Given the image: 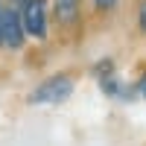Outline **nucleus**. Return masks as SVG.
<instances>
[{"label": "nucleus", "mask_w": 146, "mask_h": 146, "mask_svg": "<svg viewBox=\"0 0 146 146\" xmlns=\"http://www.w3.org/2000/svg\"><path fill=\"white\" fill-rule=\"evenodd\" d=\"M21 23H23V32H29L32 38H44L47 35V3L44 0H29V3H23Z\"/></svg>", "instance_id": "nucleus-2"}, {"label": "nucleus", "mask_w": 146, "mask_h": 146, "mask_svg": "<svg viewBox=\"0 0 146 146\" xmlns=\"http://www.w3.org/2000/svg\"><path fill=\"white\" fill-rule=\"evenodd\" d=\"M96 6H100V9H111L114 0H96Z\"/></svg>", "instance_id": "nucleus-7"}, {"label": "nucleus", "mask_w": 146, "mask_h": 146, "mask_svg": "<svg viewBox=\"0 0 146 146\" xmlns=\"http://www.w3.org/2000/svg\"><path fill=\"white\" fill-rule=\"evenodd\" d=\"M0 41L12 50H18L23 44V23H21V12L6 9L0 12Z\"/></svg>", "instance_id": "nucleus-3"}, {"label": "nucleus", "mask_w": 146, "mask_h": 146, "mask_svg": "<svg viewBox=\"0 0 146 146\" xmlns=\"http://www.w3.org/2000/svg\"><path fill=\"white\" fill-rule=\"evenodd\" d=\"M140 29L146 32V0L140 3Z\"/></svg>", "instance_id": "nucleus-5"}, {"label": "nucleus", "mask_w": 146, "mask_h": 146, "mask_svg": "<svg viewBox=\"0 0 146 146\" xmlns=\"http://www.w3.org/2000/svg\"><path fill=\"white\" fill-rule=\"evenodd\" d=\"M0 44H3V41H0Z\"/></svg>", "instance_id": "nucleus-9"}, {"label": "nucleus", "mask_w": 146, "mask_h": 146, "mask_svg": "<svg viewBox=\"0 0 146 146\" xmlns=\"http://www.w3.org/2000/svg\"><path fill=\"white\" fill-rule=\"evenodd\" d=\"M70 91H73V79L67 73H58V76L47 79L41 88L29 96V102H64L70 96Z\"/></svg>", "instance_id": "nucleus-1"}, {"label": "nucleus", "mask_w": 146, "mask_h": 146, "mask_svg": "<svg viewBox=\"0 0 146 146\" xmlns=\"http://www.w3.org/2000/svg\"><path fill=\"white\" fill-rule=\"evenodd\" d=\"M76 15H79L76 0H56V18H58V23H73Z\"/></svg>", "instance_id": "nucleus-4"}, {"label": "nucleus", "mask_w": 146, "mask_h": 146, "mask_svg": "<svg viewBox=\"0 0 146 146\" xmlns=\"http://www.w3.org/2000/svg\"><path fill=\"white\" fill-rule=\"evenodd\" d=\"M15 3H21V6H23V3H29V0H15Z\"/></svg>", "instance_id": "nucleus-8"}, {"label": "nucleus", "mask_w": 146, "mask_h": 146, "mask_svg": "<svg viewBox=\"0 0 146 146\" xmlns=\"http://www.w3.org/2000/svg\"><path fill=\"white\" fill-rule=\"evenodd\" d=\"M137 94H140V96H146V73L137 79Z\"/></svg>", "instance_id": "nucleus-6"}]
</instances>
